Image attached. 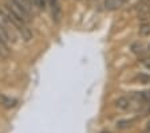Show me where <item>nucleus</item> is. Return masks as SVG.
I'll return each instance as SVG.
<instances>
[{
  "mask_svg": "<svg viewBox=\"0 0 150 133\" xmlns=\"http://www.w3.org/2000/svg\"><path fill=\"white\" fill-rule=\"evenodd\" d=\"M127 0H105V7L109 11H115L118 8H121Z\"/></svg>",
  "mask_w": 150,
  "mask_h": 133,
  "instance_id": "39448f33",
  "label": "nucleus"
},
{
  "mask_svg": "<svg viewBox=\"0 0 150 133\" xmlns=\"http://www.w3.org/2000/svg\"><path fill=\"white\" fill-rule=\"evenodd\" d=\"M46 1H47V7H50L52 20L55 23H60V20H62V15H63L60 1L59 0H46Z\"/></svg>",
  "mask_w": 150,
  "mask_h": 133,
  "instance_id": "f03ea898",
  "label": "nucleus"
},
{
  "mask_svg": "<svg viewBox=\"0 0 150 133\" xmlns=\"http://www.w3.org/2000/svg\"><path fill=\"white\" fill-rule=\"evenodd\" d=\"M144 133H150V129H146V130H145Z\"/></svg>",
  "mask_w": 150,
  "mask_h": 133,
  "instance_id": "9b49d317",
  "label": "nucleus"
},
{
  "mask_svg": "<svg viewBox=\"0 0 150 133\" xmlns=\"http://www.w3.org/2000/svg\"><path fill=\"white\" fill-rule=\"evenodd\" d=\"M139 34L142 36H147L150 35V23H142L139 27Z\"/></svg>",
  "mask_w": 150,
  "mask_h": 133,
  "instance_id": "6e6552de",
  "label": "nucleus"
},
{
  "mask_svg": "<svg viewBox=\"0 0 150 133\" xmlns=\"http://www.w3.org/2000/svg\"><path fill=\"white\" fill-rule=\"evenodd\" d=\"M146 129H150V120L147 121V124H146Z\"/></svg>",
  "mask_w": 150,
  "mask_h": 133,
  "instance_id": "9d476101",
  "label": "nucleus"
},
{
  "mask_svg": "<svg viewBox=\"0 0 150 133\" xmlns=\"http://www.w3.org/2000/svg\"><path fill=\"white\" fill-rule=\"evenodd\" d=\"M16 1H18L20 6L24 7L30 14L34 12L35 8H39V7H38V0H16Z\"/></svg>",
  "mask_w": 150,
  "mask_h": 133,
  "instance_id": "423d86ee",
  "label": "nucleus"
},
{
  "mask_svg": "<svg viewBox=\"0 0 150 133\" xmlns=\"http://www.w3.org/2000/svg\"><path fill=\"white\" fill-rule=\"evenodd\" d=\"M102 133H112V132H109V130H105V132H102Z\"/></svg>",
  "mask_w": 150,
  "mask_h": 133,
  "instance_id": "f8f14e48",
  "label": "nucleus"
},
{
  "mask_svg": "<svg viewBox=\"0 0 150 133\" xmlns=\"http://www.w3.org/2000/svg\"><path fill=\"white\" fill-rule=\"evenodd\" d=\"M135 122V118H130V120H119L118 122H117L115 127L118 128V129H127V128L133 127V124Z\"/></svg>",
  "mask_w": 150,
  "mask_h": 133,
  "instance_id": "0eeeda50",
  "label": "nucleus"
},
{
  "mask_svg": "<svg viewBox=\"0 0 150 133\" xmlns=\"http://www.w3.org/2000/svg\"><path fill=\"white\" fill-rule=\"evenodd\" d=\"M141 63L144 65L146 69H149L150 70V57H146V58H142L141 59Z\"/></svg>",
  "mask_w": 150,
  "mask_h": 133,
  "instance_id": "1a4fd4ad",
  "label": "nucleus"
},
{
  "mask_svg": "<svg viewBox=\"0 0 150 133\" xmlns=\"http://www.w3.org/2000/svg\"><path fill=\"white\" fill-rule=\"evenodd\" d=\"M0 105L6 109H12L18 105V100L7 97V95H4V94H0Z\"/></svg>",
  "mask_w": 150,
  "mask_h": 133,
  "instance_id": "7ed1b4c3",
  "label": "nucleus"
},
{
  "mask_svg": "<svg viewBox=\"0 0 150 133\" xmlns=\"http://www.w3.org/2000/svg\"><path fill=\"white\" fill-rule=\"evenodd\" d=\"M114 106H115L118 110H122V112H127V110L135 109L133 98H131L130 95H122V97L117 98L115 101H114Z\"/></svg>",
  "mask_w": 150,
  "mask_h": 133,
  "instance_id": "f257e3e1",
  "label": "nucleus"
},
{
  "mask_svg": "<svg viewBox=\"0 0 150 133\" xmlns=\"http://www.w3.org/2000/svg\"><path fill=\"white\" fill-rule=\"evenodd\" d=\"M9 46H8V42L6 41V38L3 36V34L0 32V57L1 58H8L9 57Z\"/></svg>",
  "mask_w": 150,
  "mask_h": 133,
  "instance_id": "20e7f679",
  "label": "nucleus"
}]
</instances>
